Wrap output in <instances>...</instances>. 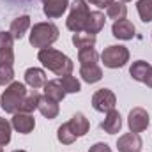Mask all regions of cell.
Returning <instances> with one entry per match:
<instances>
[{"label": "cell", "instance_id": "1", "mask_svg": "<svg viewBox=\"0 0 152 152\" xmlns=\"http://www.w3.org/2000/svg\"><path fill=\"white\" fill-rule=\"evenodd\" d=\"M37 58L48 71L55 73L57 76L71 75L73 69H75L73 60H71L67 55H64L62 51L55 50V48H42V50H39Z\"/></svg>", "mask_w": 152, "mask_h": 152}, {"label": "cell", "instance_id": "2", "mask_svg": "<svg viewBox=\"0 0 152 152\" xmlns=\"http://www.w3.org/2000/svg\"><path fill=\"white\" fill-rule=\"evenodd\" d=\"M58 39V27L51 21H41V23H36L30 30V44L34 48H50L55 41Z\"/></svg>", "mask_w": 152, "mask_h": 152}, {"label": "cell", "instance_id": "3", "mask_svg": "<svg viewBox=\"0 0 152 152\" xmlns=\"http://www.w3.org/2000/svg\"><path fill=\"white\" fill-rule=\"evenodd\" d=\"M27 87L20 81H12L11 85H7V88L4 90L2 97H0V106L5 110V113H18L21 101L27 96Z\"/></svg>", "mask_w": 152, "mask_h": 152}, {"label": "cell", "instance_id": "4", "mask_svg": "<svg viewBox=\"0 0 152 152\" xmlns=\"http://www.w3.org/2000/svg\"><path fill=\"white\" fill-rule=\"evenodd\" d=\"M88 14H90V9L87 5V0H75L71 4V12L66 20V27L75 34L83 32Z\"/></svg>", "mask_w": 152, "mask_h": 152}, {"label": "cell", "instance_id": "5", "mask_svg": "<svg viewBox=\"0 0 152 152\" xmlns=\"http://www.w3.org/2000/svg\"><path fill=\"white\" fill-rule=\"evenodd\" d=\"M101 60H103L104 67H110V69L124 67V66L129 62V50H127L126 46H120V44L108 46V48H104V51L101 53Z\"/></svg>", "mask_w": 152, "mask_h": 152}, {"label": "cell", "instance_id": "6", "mask_svg": "<svg viewBox=\"0 0 152 152\" xmlns=\"http://www.w3.org/2000/svg\"><path fill=\"white\" fill-rule=\"evenodd\" d=\"M115 104H117V97L110 88H99L92 96V106L96 112L108 113V112L115 110Z\"/></svg>", "mask_w": 152, "mask_h": 152}, {"label": "cell", "instance_id": "7", "mask_svg": "<svg viewBox=\"0 0 152 152\" xmlns=\"http://www.w3.org/2000/svg\"><path fill=\"white\" fill-rule=\"evenodd\" d=\"M149 113L147 110H143L142 106H136L129 112V117H127V126H129V131L131 133H143L147 127H149Z\"/></svg>", "mask_w": 152, "mask_h": 152}, {"label": "cell", "instance_id": "8", "mask_svg": "<svg viewBox=\"0 0 152 152\" xmlns=\"http://www.w3.org/2000/svg\"><path fill=\"white\" fill-rule=\"evenodd\" d=\"M142 147H143V142L138 133H126L117 142L118 152H140Z\"/></svg>", "mask_w": 152, "mask_h": 152}, {"label": "cell", "instance_id": "9", "mask_svg": "<svg viewBox=\"0 0 152 152\" xmlns=\"http://www.w3.org/2000/svg\"><path fill=\"white\" fill-rule=\"evenodd\" d=\"M11 126H12L18 133H21V134H28V133H32L34 127H36V118L30 113H21V112H18V113L12 115Z\"/></svg>", "mask_w": 152, "mask_h": 152}, {"label": "cell", "instance_id": "10", "mask_svg": "<svg viewBox=\"0 0 152 152\" xmlns=\"http://www.w3.org/2000/svg\"><path fill=\"white\" fill-rule=\"evenodd\" d=\"M134 25L129 21V20H118V21H113V27H112V34L113 37L122 39V41H131L134 37Z\"/></svg>", "mask_w": 152, "mask_h": 152}, {"label": "cell", "instance_id": "11", "mask_svg": "<svg viewBox=\"0 0 152 152\" xmlns=\"http://www.w3.org/2000/svg\"><path fill=\"white\" fill-rule=\"evenodd\" d=\"M69 7V0H42V12L48 18H60Z\"/></svg>", "mask_w": 152, "mask_h": 152}, {"label": "cell", "instance_id": "12", "mask_svg": "<svg viewBox=\"0 0 152 152\" xmlns=\"http://www.w3.org/2000/svg\"><path fill=\"white\" fill-rule=\"evenodd\" d=\"M104 21H106V18H104V14L101 11H92L88 14V18H87V23H85V30L83 32L96 36V34H99L103 30Z\"/></svg>", "mask_w": 152, "mask_h": 152}, {"label": "cell", "instance_id": "13", "mask_svg": "<svg viewBox=\"0 0 152 152\" xmlns=\"http://www.w3.org/2000/svg\"><path fill=\"white\" fill-rule=\"evenodd\" d=\"M46 81H48V80H46V73H44L42 69H39V67H30V69L25 71V83H27L30 88H34V90L44 87Z\"/></svg>", "mask_w": 152, "mask_h": 152}, {"label": "cell", "instance_id": "14", "mask_svg": "<svg viewBox=\"0 0 152 152\" xmlns=\"http://www.w3.org/2000/svg\"><path fill=\"white\" fill-rule=\"evenodd\" d=\"M101 127H103V131L108 133V134L118 133V131L122 129V117H120V113H118L117 110L108 112L106 117H104V120H103V124H101Z\"/></svg>", "mask_w": 152, "mask_h": 152}, {"label": "cell", "instance_id": "15", "mask_svg": "<svg viewBox=\"0 0 152 152\" xmlns=\"http://www.w3.org/2000/svg\"><path fill=\"white\" fill-rule=\"evenodd\" d=\"M28 28H30V16L23 14V16H18V18L12 20L11 30H9V32H11V36L16 39V41H20V39L27 34Z\"/></svg>", "mask_w": 152, "mask_h": 152}, {"label": "cell", "instance_id": "16", "mask_svg": "<svg viewBox=\"0 0 152 152\" xmlns=\"http://www.w3.org/2000/svg\"><path fill=\"white\" fill-rule=\"evenodd\" d=\"M37 110L41 112L42 117H46V118H55L58 112H60V108H58V103L57 101H53V99H50V97H46V96H42L41 99H39V106Z\"/></svg>", "mask_w": 152, "mask_h": 152}, {"label": "cell", "instance_id": "17", "mask_svg": "<svg viewBox=\"0 0 152 152\" xmlns=\"http://www.w3.org/2000/svg\"><path fill=\"white\" fill-rule=\"evenodd\" d=\"M44 96L50 97V99H53V101H57V103H60L66 97V90L62 88V85H60L58 80H50L44 85Z\"/></svg>", "mask_w": 152, "mask_h": 152}, {"label": "cell", "instance_id": "18", "mask_svg": "<svg viewBox=\"0 0 152 152\" xmlns=\"http://www.w3.org/2000/svg\"><path fill=\"white\" fill-rule=\"evenodd\" d=\"M69 126H71V129H73V133L76 136H85L88 133V129H90V122L83 113L73 115V118L69 120Z\"/></svg>", "mask_w": 152, "mask_h": 152}, {"label": "cell", "instance_id": "19", "mask_svg": "<svg viewBox=\"0 0 152 152\" xmlns=\"http://www.w3.org/2000/svg\"><path fill=\"white\" fill-rule=\"evenodd\" d=\"M80 76L83 81L87 83H97L101 78H103V69L97 66V64H90V66H81L80 69Z\"/></svg>", "mask_w": 152, "mask_h": 152}, {"label": "cell", "instance_id": "20", "mask_svg": "<svg viewBox=\"0 0 152 152\" xmlns=\"http://www.w3.org/2000/svg\"><path fill=\"white\" fill-rule=\"evenodd\" d=\"M39 99H41V96H39L37 90H34V88L28 90L27 96H25V99L21 101L18 112H21V113H32V112L39 106Z\"/></svg>", "mask_w": 152, "mask_h": 152}, {"label": "cell", "instance_id": "21", "mask_svg": "<svg viewBox=\"0 0 152 152\" xmlns=\"http://www.w3.org/2000/svg\"><path fill=\"white\" fill-rule=\"evenodd\" d=\"M106 14H108V18L113 20V21L126 20V16H127V7H126L124 2H120V0H113V2L108 5Z\"/></svg>", "mask_w": 152, "mask_h": 152}, {"label": "cell", "instance_id": "22", "mask_svg": "<svg viewBox=\"0 0 152 152\" xmlns=\"http://www.w3.org/2000/svg\"><path fill=\"white\" fill-rule=\"evenodd\" d=\"M151 67L152 66L149 62H145V60H136V62H133V66H131V69H129V75H131L133 80H136V81H143Z\"/></svg>", "mask_w": 152, "mask_h": 152}, {"label": "cell", "instance_id": "23", "mask_svg": "<svg viewBox=\"0 0 152 152\" xmlns=\"http://www.w3.org/2000/svg\"><path fill=\"white\" fill-rule=\"evenodd\" d=\"M73 44H75L78 50H83V48H94L96 44V36L92 34H87V32H78V34H73Z\"/></svg>", "mask_w": 152, "mask_h": 152}, {"label": "cell", "instance_id": "24", "mask_svg": "<svg viewBox=\"0 0 152 152\" xmlns=\"http://www.w3.org/2000/svg\"><path fill=\"white\" fill-rule=\"evenodd\" d=\"M57 138H58V142H60L62 145H71V143H75V140L78 136L73 133V129H71V126H69V122H67V124H62V126L58 127Z\"/></svg>", "mask_w": 152, "mask_h": 152}, {"label": "cell", "instance_id": "25", "mask_svg": "<svg viewBox=\"0 0 152 152\" xmlns=\"http://www.w3.org/2000/svg\"><path fill=\"white\" fill-rule=\"evenodd\" d=\"M78 60L81 66H90V64H97L99 55L94 48H83L78 51Z\"/></svg>", "mask_w": 152, "mask_h": 152}, {"label": "cell", "instance_id": "26", "mask_svg": "<svg viewBox=\"0 0 152 152\" xmlns=\"http://www.w3.org/2000/svg\"><path fill=\"white\" fill-rule=\"evenodd\" d=\"M60 85H62V88L66 90V94H78L80 90H81V85H80V81L76 80L75 76L71 75H66V76H60Z\"/></svg>", "mask_w": 152, "mask_h": 152}, {"label": "cell", "instance_id": "27", "mask_svg": "<svg viewBox=\"0 0 152 152\" xmlns=\"http://www.w3.org/2000/svg\"><path fill=\"white\" fill-rule=\"evenodd\" d=\"M136 9H138L140 20H142L143 23L152 21V0H138Z\"/></svg>", "mask_w": 152, "mask_h": 152}, {"label": "cell", "instance_id": "28", "mask_svg": "<svg viewBox=\"0 0 152 152\" xmlns=\"http://www.w3.org/2000/svg\"><path fill=\"white\" fill-rule=\"evenodd\" d=\"M11 129H12L11 122L7 118L0 117V147H4L11 142Z\"/></svg>", "mask_w": 152, "mask_h": 152}, {"label": "cell", "instance_id": "29", "mask_svg": "<svg viewBox=\"0 0 152 152\" xmlns=\"http://www.w3.org/2000/svg\"><path fill=\"white\" fill-rule=\"evenodd\" d=\"M14 80V69L12 66H0V85H11Z\"/></svg>", "mask_w": 152, "mask_h": 152}, {"label": "cell", "instance_id": "30", "mask_svg": "<svg viewBox=\"0 0 152 152\" xmlns=\"http://www.w3.org/2000/svg\"><path fill=\"white\" fill-rule=\"evenodd\" d=\"M14 62V50L12 46L0 48V66H12Z\"/></svg>", "mask_w": 152, "mask_h": 152}, {"label": "cell", "instance_id": "31", "mask_svg": "<svg viewBox=\"0 0 152 152\" xmlns=\"http://www.w3.org/2000/svg\"><path fill=\"white\" fill-rule=\"evenodd\" d=\"M88 152H112V149L108 147V143H96L90 147Z\"/></svg>", "mask_w": 152, "mask_h": 152}, {"label": "cell", "instance_id": "32", "mask_svg": "<svg viewBox=\"0 0 152 152\" xmlns=\"http://www.w3.org/2000/svg\"><path fill=\"white\" fill-rule=\"evenodd\" d=\"M113 0H87V4H92V5H97L99 9H108V5L112 4Z\"/></svg>", "mask_w": 152, "mask_h": 152}, {"label": "cell", "instance_id": "33", "mask_svg": "<svg viewBox=\"0 0 152 152\" xmlns=\"http://www.w3.org/2000/svg\"><path fill=\"white\" fill-rule=\"evenodd\" d=\"M143 83H145L147 87H151V88H152V67L149 69V73H147V76H145V80H143Z\"/></svg>", "mask_w": 152, "mask_h": 152}, {"label": "cell", "instance_id": "34", "mask_svg": "<svg viewBox=\"0 0 152 152\" xmlns=\"http://www.w3.org/2000/svg\"><path fill=\"white\" fill-rule=\"evenodd\" d=\"M12 152H27V151H12Z\"/></svg>", "mask_w": 152, "mask_h": 152}, {"label": "cell", "instance_id": "35", "mask_svg": "<svg viewBox=\"0 0 152 152\" xmlns=\"http://www.w3.org/2000/svg\"><path fill=\"white\" fill-rule=\"evenodd\" d=\"M120 2H129V0H120Z\"/></svg>", "mask_w": 152, "mask_h": 152}, {"label": "cell", "instance_id": "36", "mask_svg": "<svg viewBox=\"0 0 152 152\" xmlns=\"http://www.w3.org/2000/svg\"><path fill=\"white\" fill-rule=\"evenodd\" d=\"M0 152H4V151H2V147H0Z\"/></svg>", "mask_w": 152, "mask_h": 152}]
</instances>
